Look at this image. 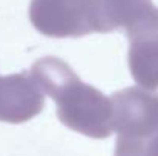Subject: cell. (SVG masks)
<instances>
[{"label":"cell","mask_w":158,"mask_h":156,"mask_svg":"<svg viewBox=\"0 0 158 156\" xmlns=\"http://www.w3.org/2000/svg\"><path fill=\"white\" fill-rule=\"evenodd\" d=\"M29 20L46 37H83L95 32L94 0H31Z\"/></svg>","instance_id":"cell-3"},{"label":"cell","mask_w":158,"mask_h":156,"mask_svg":"<svg viewBox=\"0 0 158 156\" xmlns=\"http://www.w3.org/2000/svg\"><path fill=\"white\" fill-rule=\"evenodd\" d=\"M115 155H158V94L126 87L112 95Z\"/></svg>","instance_id":"cell-2"},{"label":"cell","mask_w":158,"mask_h":156,"mask_svg":"<svg viewBox=\"0 0 158 156\" xmlns=\"http://www.w3.org/2000/svg\"><path fill=\"white\" fill-rule=\"evenodd\" d=\"M129 40L127 63L135 83L144 89H158V8L151 6L126 28Z\"/></svg>","instance_id":"cell-4"},{"label":"cell","mask_w":158,"mask_h":156,"mask_svg":"<svg viewBox=\"0 0 158 156\" xmlns=\"http://www.w3.org/2000/svg\"><path fill=\"white\" fill-rule=\"evenodd\" d=\"M152 0H94V26L95 32H110L118 28H127L140 18Z\"/></svg>","instance_id":"cell-6"},{"label":"cell","mask_w":158,"mask_h":156,"mask_svg":"<svg viewBox=\"0 0 158 156\" xmlns=\"http://www.w3.org/2000/svg\"><path fill=\"white\" fill-rule=\"evenodd\" d=\"M31 74L45 95L55 101L61 124L95 139H105L112 135V98L83 83L68 63L55 57H45L32 64Z\"/></svg>","instance_id":"cell-1"},{"label":"cell","mask_w":158,"mask_h":156,"mask_svg":"<svg viewBox=\"0 0 158 156\" xmlns=\"http://www.w3.org/2000/svg\"><path fill=\"white\" fill-rule=\"evenodd\" d=\"M45 107V92L29 72L0 77V121L20 124Z\"/></svg>","instance_id":"cell-5"}]
</instances>
